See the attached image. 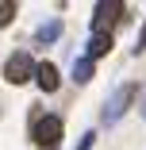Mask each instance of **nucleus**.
<instances>
[{"label":"nucleus","instance_id":"obj_6","mask_svg":"<svg viewBox=\"0 0 146 150\" xmlns=\"http://www.w3.org/2000/svg\"><path fill=\"white\" fill-rule=\"evenodd\" d=\"M54 39H62V19H54V23L39 27V35H35V42H39V46H50Z\"/></svg>","mask_w":146,"mask_h":150},{"label":"nucleus","instance_id":"obj_9","mask_svg":"<svg viewBox=\"0 0 146 150\" xmlns=\"http://www.w3.org/2000/svg\"><path fill=\"white\" fill-rule=\"evenodd\" d=\"M16 19V4H0V27H8Z\"/></svg>","mask_w":146,"mask_h":150},{"label":"nucleus","instance_id":"obj_11","mask_svg":"<svg viewBox=\"0 0 146 150\" xmlns=\"http://www.w3.org/2000/svg\"><path fill=\"white\" fill-rule=\"evenodd\" d=\"M135 50H138V54L146 50V27H142V35H138V42H135Z\"/></svg>","mask_w":146,"mask_h":150},{"label":"nucleus","instance_id":"obj_8","mask_svg":"<svg viewBox=\"0 0 146 150\" xmlns=\"http://www.w3.org/2000/svg\"><path fill=\"white\" fill-rule=\"evenodd\" d=\"M89 77H92V58H81V62L73 66V81H77V85H85Z\"/></svg>","mask_w":146,"mask_h":150},{"label":"nucleus","instance_id":"obj_4","mask_svg":"<svg viewBox=\"0 0 146 150\" xmlns=\"http://www.w3.org/2000/svg\"><path fill=\"white\" fill-rule=\"evenodd\" d=\"M131 96H135V85H123L119 93H111V100H108V108H104V123H115V119H119V112H127Z\"/></svg>","mask_w":146,"mask_h":150},{"label":"nucleus","instance_id":"obj_1","mask_svg":"<svg viewBox=\"0 0 146 150\" xmlns=\"http://www.w3.org/2000/svg\"><path fill=\"white\" fill-rule=\"evenodd\" d=\"M123 19V4L119 0H100L92 8V35H111V27Z\"/></svg>","mask_w":146,"mask_h":150},{"label":"nucleus","instance_id":"obj_5","mask_svg":"<svg viewBox=\"0 0 146 150\" xmlns=\"http://www.w3.org/2000/svg\"><path fill=\"white\" fill-rule=\"evenodd\" d=\"M35 81H39V88H42V93H54V88H58V81H62V77H58V66H54V62H39Z\"/></svg>","mask_w":146,"mask_h":150},{"label":"nucleus","instance_id":"obj_10","mask_svg":"<svg viewBox=\"0 0 146 150\" xmlns=\"http://www.w3.org/2000/svg\"><path fill=\"white\" fill-rule=\"evenodd\" d=\"M92 142H96V135H92V131H89V135H85V139H81V142H77V150H92Z\"/></svg>","mask_w":146,"mask_h":150},{"label":"nucleus","instance_id":"obj_3","mask_svg":"<svg viewBox=\"0 0 146 150\" xmlns=\"http://www.w3.org/2000/svg\"><path fill=\"white\" fill-rule=\"evenodd\" d=\"M31 135H35L39 146H54L58 139H62V115H39L35 127H31Z\"/></svg>","mask_w":146,"mask_h":150},{"label":"nucleus","instance_id":"obj_12","mask_svg":"<svg viewBox=\"0 0 146 150\" xmlns=\"http://www.w3.org/2000/svg\"><path fill=\"white\" fill-rule=\"evenodd\" d=\"M142 115H146V104H142Z\"/></svg>","mask_w":146,"mask_h":150},{"label":"nucleus","instance_id":"obj_2","mask_svg":"<svg viewBox=\"0 0 146 150\" xmlns=\"http://www.w3.org/2000/svg\"><path fill=\"white\" fill-rule=\"evenodd\" d=\"M35 62H31V54H23V50H16L8 62H4V77H8V85H23V81H31L35 77Z\"/></svg>","mask_w":146,"mask_h":150},{"label":"nucleus","instance_id":"obj_7","mask_svg":"<svg viewBox=\"0 0 146 150\" xmlns=\"http://www.w3.org/2000/svg\"><path fill=\"white\" fill-rule=\"evenodd\" d=\"M108 50H111V35H92L89 39V58H100Z\"/></svg>","mask_w":146,"mask_h":150}]
</instances>
